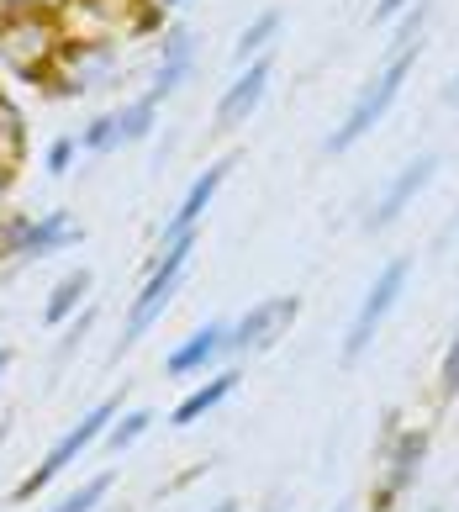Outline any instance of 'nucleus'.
<instances>
[{"label": "nucleus", "instance_id": "3", "mask_svg": "<svg viewBox=\"0 0 459 512\" xmlns=\"http://www.w3.org/2000/svg\"><path fill=\"white\" fill-rule=\"evenodd\" d=\"M64 43H69V32L59 22V11H27V16L0 22V64L27 85H43V74L59 69Z\"/></svg>", "mask_w": 459, "mask_h": 512}, {"label": "nucleus", "instance_id": "22", "mask_svg": "<svg viewBox=\"0 0 459 512\" xmlns=\"http://www.w3.org/2000/svg\"><path fill=\"white\" fill-rule=\"evenodd\" d=\"M428 22H433V0H412V6L391 22V53H401V48H423Z\"/></svg>", "mask_w": 459, "mask_h": 512}, {"label": "nucleus", "instance_id": "8", "mask_svg": "<svg viewBox=\"0 0 459 512\" xmlns=\"http://www.w3.org/2000/svg\"><path fill=\"white\" fill-rule=\"evenodd\" d=\"M270 80H275V59L264 53V59L254 64H243L233 74V85L217 96V111H212V132H238L248 127V117L264 106V96H270Z\"/></svg>", "mask_w": 459, "mask_h": 512}, {"label": "nucleus", "instance_id": "13", "mask_svg": "<svg viewBox=\"0 0 459 512\" xmlns=\"http://www.w3.org/2000/svg\"><path fill=\"white\" fill-rule=\"evenodd\" d=\"M227 328H233V322H206V328H196L190 338H180L164 359V375L169 381H196V375L217 370L227 359Z\"/></svg>", "mask_w": 459, "mask_h": 512}, {"label": "nucleus", "instance_id": "26", "mask_svg": "<svg viewBox=\"0 0 459 512\" xmlns=\"http://www.w3.org/2000/svg\"><path fill=\"white\" fill-rule=\"evenodd\" d=\"M438 402H459V328L449 338L444 359H438Z\"/></svg>", "mask_w": 459, "mask_h": 512}, {"label": "nucleus", "instance_id": "30", "mask_svg": "<svg viewBox=\"0 0 459 512\" xmlns=\"http://www.w3.org/2000/svg\"><path fill=\"white\" fill-rule=\"evenodd\" d=\"M11 185H16V169H0V217L11 212V206H6L11 201Z\"/></svg>", "mask_w": 459, "mask_h": 512}, {"label": "nucleus", "instance_id": "36", "mask_svg": "<svg viewBox=\"0 0 459 512\" xmlns=\"http://www.w3.org/2000/svg\"><path fill=\"white\" fill-rule=\"evenodd\" d=\"M111 512H127V507H122V502H117V507H111Z\"/></svg>", "mask_w": 459, "mask_h": 512}, {"label": "nucleus", "instance_id": "25", "mask_svg": "<svg viewBox=\"0 0 459 512\" xmlns=\"http://www.w3.org/2000/svg\"><path fill=\"white\" fill-rule=\"evenodd\" d=\"M74 159H80V138H69V132H64V138H53V143L43 148V169H48L53 180H64L69 169H74Z\"/></svg>", "mask_w": 459, "mask_h": 512}, {"label": "nucleus", "instance_id": "38", "mask_svg": "<svg viewBox=\"0 0 459 512\" xmlns=\"http://www.w3.org/2000/svg\"><path fill=\"white\" fill-rule=\"evenodd\" d=\"M0 439H6V428H0Z\"/></svg>", "mask_w": 459, "mask_h": 512}, {"label": "nucleus", "instance_id": "2", "mask_svg": "<svg viewBox=\"0 0 459 512\" xmlns=\"http://www.w3.org/2000/svg\"><path fill=\"white\" fill-rule=\"evenodd\" d=\"M417 53L423 48H401V53H391L386 64H380L375 74H370V85L359 90L354 96V106L343 111V122L328 132V138H322V154L328 159H338V154H349V148H359L370 138V132L386 122V111L396 106V96H401V85L412 80V64H417Z\"/></svg>", "mask_w": 459, "mask_h": 512}, {"label": "nucleus", "instance_id": "27", "mask_svg": "<svg viewBox=\"0 0 459 512\" xmlns=\"http://www.w3.org/2000/svg\"><path fill=\"white\" fill-rule=\"evenodd\" d=\"M95 328V307H85L80 317H74V322H64V338H59V365H69V359H74V349H80L85 344V333Z\"/></svg>", "mask_w": 459, "mask_h": 512}, {"label": "nucleus", "instance_id": "32", "mask_svg": "<svg viewBox=\"0 0 459 512\" xmlns=\"http://www.w3.org/2000/svg\"><path fill=\"white\" fill-rule=\"evenodd\" d=\"M206 512H243V502H238V497H222V502H212Z\"/></svg>", "mask_w": 459, "mask_h": 512}, {"label": "nucleus", "instance_id": "17", "mask_svg": "<svg viewBox=\"0 0 459 512\" xmlns=\"http://www.w3.org/2000/svg\"><path fill=\"white\" fill-rule=\"evenodd\" d=\"M27 164V117L11 101V90H0V169H22Z\"/></svg>", "mask_w": 459, "mask_h": 512}, {"label": "nucleus", "instance_id": "4", "mask_svg": "<svg viewBox=\"0 0 459 512\" xmlns=\"http://www.w3.org/2000/svg\"><path fill=\"white\" fill-rule=\"evenodd\" d=\"M428 449H433V433H428L423 423H417V428H401L396 412L386 417V433H380V449H375L380 481H375V491H370V512H396V507H401V497L417 486V476H423Z\"/></svg>", "mask_w": 459, "mask_h": 512}, {"label": "nucleus", "instance_id": "6", "mask_svg": "<svg viewBox=\"0 0 459 512\" xmlns=\"http://www.w3.org/2000/svg\"><path fill=\"white\" fill-rule=\"evenodd\" d=\"M407 280H412V259L407 254H396V259H386L375 270L370 291L359 296V312L349 322V333H343V365H359V359L370 354V344L380 338V328H386V317L396 312V301L407 296Z\"/></svg>", "mask_w": 459, "mask_h": 512}, {"label": "nucleus", "instance_id": "19", "mask_svg": "<svg viewBox=\"0 0 459 512\" xmlns=\"http://www.w3.org/2000/svg\"><path fill=\"white\" fill-rule=\"evenodd\" d=\"M280 22H285L280 11H259L254 22H248V27L238 32V43H233V64L243 69V64H254V59H264V53H270V43H275V37H280Z\"/></svg>", "mask_w": 459, "mask_h": 512}, {"label": "nucleus", "instance_id": "15", "mask_svg": "<svg viewBox=\"0 0 459 512\" xmlns=\"http://www.w3.org/2000/svg\"><path fill=\"white\" fill-rule=\"evenodd\" d=\"M90 291H95V270H90V264H74V270H64V275L48 286V296H43V322H48V328H64V322H74V317L90 307Z\"/></svg>", "mask_w": 459, "mask_h": 512}, {"label": "nucleus", "instance_id": "24", "mask_svg": "<svg viewBox=\"0 0 459 512\" xmlns=\"http://www.w3.org/2000/svg\"><path fill=\"white\" fill-rule=\"evenodd\" d=\"M32 212H6L0 217V264H22V249L32 238Z\"/></svg>", "mask_w": 459, "mask_h": 512}, {"label": "nucleus", "instance_id": "18", "mask_svg": "<svg viewBox=\"0 0 459 512\" xmlns=\"http://www.w3.org/2000/svg\"><path fill=\"white\" fill-rule=\"evenodd\" d=\"M159 423V412L153 407H122L117 417H111V428H106V454H127L132 444H143L148 439V428Z\"/></svg>", "mask_w": 459, "mask_h": 512}, {"label": "nucleus", "instance_id": "34", "mask_svg": "<svg viewBox=\"0 0 459 512\" xmlns=\"http://www.w3.org/2000/svg\"><path fill=\"white\" fill-rule=\"evenodd\" d=\"M6 370H11V349L0 344V381H6Z\"/></svg>", "mask_w": 459, "mask_h": 512}, {"label": "nucleus", "instance_id": "35", "mask_svg": "<svg viewBox=\"0 0 459 512\" xmlns=\"http://www.w3.org/2000/svg\"><path fill=\"white\" fill-rule=\"evenodd\" d=\"M159 6H164V11H175V6H185V0H159Z\"/></svg>", "mask_w": 459, "mask_h": 512}, {"label": "nucleus", "instance_id": "14", "mask_svg": "<svg viewBox=\"0 0 459 512\" xmlns=\"http://www.w3.org/2000/svg\"><path fill=\"white\" fill-rule=\"evenodd\" d=\"M238 381H243V370H238V365L212 370L201 386H190V391L180 396V402H175V412H169V428H196L201 417H212V412L227 402V396L238 391Z\"/></svg>", "mask_w": 459, "mask_h": 512}, {"label": "nucleus", "instance_id": "12", "mask_svg": "<svg viewBox=\"0 0 459 512\" xmlns=\"http://www.w3.org/2000/svg\"><path fill=\"white\" fill-rule=\"evenodd\" d=\"M238 169V154H222V159H212L201 169L196 180H190V191L180 196V206L169 212V222H164V233L159 238H180V233H190V227H201V217L212 212V201H217V191L227 185V175Z\"/></svg>", "mask_w": 459, "mask_h": 512}, {"label": "nucleus", "instance_id": "7", "mask_svg": "<svg viewBox=\"0 0 459 512\" xmlns=\"http://www.w3.org/2000/svg\"><path fill=\"white\" fill-rule=\"evenodd\" d=\"M301 317V296H259L233 328H227V359H248V354H264L275 349L291 322Z\"/></svg>", "mask_w": 459, "mask_h": 512}, {"label": "nucleus", "instance_id": "10", "mask_svg": "<svg viewBox=\"0 0 459 512\" xmlns=\"http://www.w3.org/2000/svg\"><path fill=\"white\" fill-rule=\"evenodd\" d=\"M190 74H196V32L175 22V27L159 32V64H153V80H148L143 96L164 106V101L190 80Z\"/></svg>", "mask_w": 459, "mask_h": 512}, {"label": "nucleus", "instance_id": "11", "mask_svg": "<svg viewBox=\"0 0 459 512\" xmlns=\"http://www.w3.org/2000/svg\"><path fill=\"white\" fill-rule=\"evenodd\" d=\"M59 64L69 69V80L85 90H106L111 80H117V69H122V53L111 37H69L64 53H59Z\"/></svg>", "mask_w": 459, "mask_h": 512}, {"label": "nucleus", "instance_id": "37", "mask_svg": "<svg viewBox=\"0 0 459 512\" xmlns=\"http://www.w3.org/2000/svg\"><path fill=\"white\" fill-rule=\"evenodd\" d=\"M333 512H349V507H333Z\"/></svg>", "mask_w": 459, "mask_h": 512}, {"label": "nucleus", "instance_id": "28", "mask_svg": "<svg viewBox=\"0 0 459 512\" xmlns=\"http://www.w3.org/2000/svg\"><path fill=\"white\" fill-rule=\"evenodd\" d=\"M27 11H53L48 0H0V22H11V16H27Z\"/></svg>", "mask_w": 459, "mask_h": 512}, {"label": "nucleus", "instance_id": "31", "mask_svg": "<svg viewBox=\"0 0 459 512\" xmlns=\"http://www.w3.org/2000/svg\"><path fill=\"white\" fill-rule=\"evenodd\" d=\"M259 512H291V497H285V491H275V497H270V502H264Z\"/></svg>", "mask_w": 459, "mask_h": 512}, {"label": "nucleus", "instance_id": "29", "mask_svg": "<svg viewBox=\"0 0 459 512\" xmlns=\"http://www.w3.org/2000/svg\"><path fill=\"white\" fill-rule=\"evenodd\" d=\"M412 0H375V11H370V22H396L401 11H407Z\"/></svg>", "mask_w": 459, "mask_h": 512}, {"label": "nucleus", "instance_id": "5", "mask_svg": "<svg viewBox=\"0 0 459 512\" xmlns=\"http://www.w3.org/2000/svg\"><path fill=\"white\" fill-rule=\"evenodd\" d=\"M117 412H122V391L101 396V402H95V407L80 417V423H69V428L59 433V444H53V449L43 454V465H37V470H27V476L16 481V491H11V497H16V502H32V497H43V491H48L53 481H59L64 470H69L74 460H80V454H90L95 444L106 439V428H111V417H117Z\"/></svg>", "mask_w": 459, "mask_h": 512}, {"label": "nucleus", "instance_id": "23", "mask_svg": "<svg viewBox=\"0 0 459 512\" xmlns=\"http://www.w3.org/2000/svg\"><path fill=\"white\" fill-rule=\"evenodd\" d=\"M111 148H122V127H117V111H101V117H90L80 127V154H111Z\"/></svg>", "mask_w": 459, "mask_h": 512}, {"label": "nucleus", "instance_id": "16", "mask_svg": "<svg viewBox=\"0 0 459 512\" xmlns=\"http://www.w3.org/2000/svg\"><path fill=\"white\" fill-rule=\"evenodd\" d=\"M74 243H85V227L74 222L64 206H53V212H43L32 222V238H27V249H22V264H37V259H53V254H64L74 249Z\"/></svg>", "mask_w": 459, "mask_h": 512}, {"label": "nucleus", "instance_id": "9", "mask_svg": "<svg viewBox=\"0 0 459 512\" xmlns=\"http://www.w3.org/2000/svg\"><path fill=\"white\" fill-rule=\"evenodd\" d=\"M433 175H438V154H417V159H407L396 169V175L386 180V191L375 196V206H370V217H365V227L370 233H386V227L407 212V206L417 201L433 185Z\"/></svg>", "mask_w": 459, "mask_h": 512}, {"label": "nucleus", "instance_id": "1", "mask_svg": "<svg viewBox=\"0 0 459 512\" xmlns=\"http://www.w3.org/2000/svg\"><path fill=\"white\" fill-rule=\"evenodd\" d=\"M196 243H201V227H190V233H180V238H159V249L143 259V286H138V296H132V307H127L117 354H127V349L153 328V322L169 312V301H175L180 286H185V270H190Z\"/></svg>", "mask_w": 459, "mask_h": 512}, {"label": "nucleus", "instance_id": "33", "mask_svg": "<svg viewBox=\"0 0 459 512\" xmlns=\"http://www.w3.org/2000/svg\"><path fill=\"white\" fill-rule=\"evenodd\" d=\"M444 106H459V74H454V80L444 85Z\"/></svg>", "mask_w": 459, "mask_h": 512}, {"label": "nucleus", "instance_id": "39", "mask_svg": "<svg viewBox=\"0 0 459 512\" xmlns=\"http://www.w3.org/2000/svg\"><path fill=\"white\" fill-rule=\"evenodd\" d=\"M428 512H438V507H428Z\"/></svg>", "mask_w": 459, "mask_h": 512}, {"label": "nucleus", "instance_id": "21", "mask_svg": "<svg viewBox=\"0 0 459 512\" xmlns=\"http://www.w3.org/2000/svg\"><path fill=\"white\" fill-rule=\"evenodd\" d=\"M117 127H122V143H148L153 127H159V101L148 96H132L117 106Z\"/></svg>", "mask_w": 459, "mask_h": 512}, {"label": "nucleus", "instance_id": "20", "mask_svg": "<svg viewBox=\"0 0 459 512\" xmlns=\"http://www.w3.org/2000/svg\"><path fill=\"white\" fill-rule=\"evenodd\" d=\"M111 486H117V470H95V476H85L69 497H59V507H48V512H101Z\"/></svg>", "mask_w": 459, "mask_h": 512}]
</instances>
